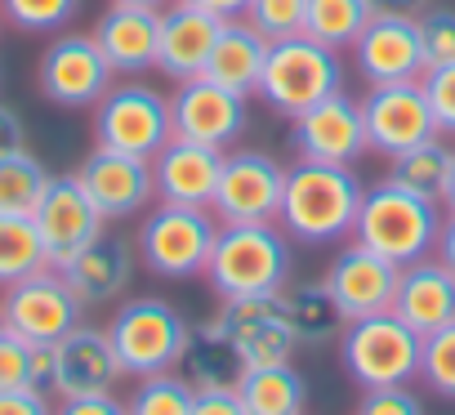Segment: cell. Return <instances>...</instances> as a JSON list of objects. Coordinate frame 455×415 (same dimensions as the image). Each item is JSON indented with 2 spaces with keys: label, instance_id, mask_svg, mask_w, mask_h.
<instances>
[{
  "label": "cell",
  "instance_id": "6da1fadb",
  "mask_svg": "<svg viewBox=\"0 0 455 415\" xmlns=\"http://www.w3.org/2000/svg\"><path fill=\"white\" fill-rule=\"evenodd\" d=\"M362 179L353 165H326V161H295L286 170L282 192V233L304 246H326L353 233L362 211Z\"/></svg>",
  "mask_w": 455,
  "mask_h": 415
},
{
  "label": "cell",
  "instance_id": "7a4b0ae2",
  "mask_svg": "<svg viewBox=\"0 0 455 415\" xmlns=\"http://www.w3.org/2000/svg\"><path fill=\"white\" fill-rule=\"evenodd\" d=\"M205 282L219 299L282 295L291 286V237L282 224H219Z\"/></svg>",
  "mask_w": 455,
  "mask_h": 415
},
{
  "label": "cell",
  "instance_id": "3957f363",
  "mask_svg": "<svg viewBox=\"0 0 455 415\" xmlns=\"http://www.w3.org/2000/svg\"><path fill=\"white\" fill-rule=\"evenodd\" d=\"M442 205L424 201L388 179H379L375 188L362 192V211L353 224V242L371 246L375 255L393 259L397 268L428 259L437 251V233H442Z\"/></svg>",
  "mask_w": 455,
  "mask_h": 415
},
{
  "label": "cell",
  "instance_id": "277c9868",
  "mask_svg": "<svg viewBox=\"0 0 455 415\" xmlns=\"http://www.w3.org/2000/svg\"><path fill=\"white\" fill-rule=\"evenodd\" d=\"M344 90V59L339 50L313 41V36H286V41H273L268 45V63H264V76H259V99L282 112V116H299L308 108H317L322 99L339 94Z\"/></svg>",
  "mask_w": 455,
  "mask_h": 415
},
{
  "label": "cell",
  "instance_id": "5b68a950",
  "mask_svg": "<svg viewBox=\"0 0 455 415\" xmlns=\"http://www.w3.org/2000/svg\"><path fill=\"white\" fill-rule=\"evenodd\" d=\"M219 237V219L210 205H174L161 201L156 211L143 215L134 251L139 264L165 282H188L196 273H205V259L214 251Z\"/></svg>",
  "mask_w": 455,
  "mask_h": 415
},
{
  "label": "cell",
  "instance_id": "8992f818",
  "mask_svg": "<svg viewBox=\"0 0 455 415\" xmlns=\"http://www.w3.org/2000/svg\"><path fill=\"white\" fill-rule=\"evenodd\" d=\"M188 317L165 299H125L116 317L108 322V339L116 348V362L125 375H161L179 371V357L188 348Z\"/></svg>",
  "mask_w": 455,
  "mask_h": 415
},
{
  "label": "cell",
  "instance_id": "52a82bcc",
  "mask_svg": "<svg viewBox=\"0 0 455 415\" xmlns=\"http://www.w3.org/2000/svg\"><path fill=\"white\" fill-rule=\"evenodd\" d=\"M419 348H424V339L393 308L357 317L339 335V362L362 388L406 384L411 375H419Z\"/></svg>",
  "mask_w": 455,
  "mask_h": 415
},
{
  "label": "cell",
  "instance_id": "ba28073f",
  "mask_svg": "<svg viewBox=\"0 0 455 415\" xmlns=\"http://www.w3.org/2000/svg\"><path fill=\"white\" fill-rule=\"evenodd\" d=\"M174 139L170 125V99L143 81H112V90L94 103V143L130 156H156Z\"/></svg>",
  "mask_w": 455,
  "mask_h": 415
},
{
  "label": "cell",
  "instance_id": "9c48e42d",
  "mask_svg": "<svg viewBox=\"0 0 455 415\" xmlns=\"http://www.w3.org/2000/svg\"><path fill=\"white\" fill-rule=\"evenodd\" d=\"M282 192H286V165H277L268 152L237 148L223 152L210 211L219 224H277Z\"/></svg>",
  "mask_w": 455,
  "mask_h": 415
},
{
  "label": "cell",
  "instance_id": "30bf717a",
  "mask_svg": "<svg viewBox=\"0 0 455 415\" xmlns=\"http://www.w3.org/2000/svg\"><path fill=\"white\" fill-rule=\"evenodd\" d=\"M112 63L103 59L94 32H54V41L45 45L41 63H36V90L45 103L81 112L94 108L108 90H112Z\"/></svg>",
  "mask_w": 455,
  "mask_h": 415
},
{
  "label": "cell",
  "instance_id": "8fae6325",
  "mask_svg": "<svg viewBox=\"0 0 455 415\" xmlns=\"http://www.w3.org/2000/svg\"><path fill=\"white\" fill-rule=\"evenodd\" d=\"M219 304L223 308L210 322L233 339L246 366H277L295 357L299 331L282 295H237V299H219Z\"/></svg>",
  "mask_w": 455,
  "mask_h": 415
},
{
  "label": "cell",
  "instance_id": "7c38bea8",
  "mask_svg": "<svg viewBox=\"0 0 455 415\" xmlns=\"http://www.w3.org/2000/svg\"><path fill=\"white\" fill-rule=\"evenodd\" d=\"M0 313H5V331L23 335L28 344H59L81 322L85 304L72 295L63 273L54 264H45L32 277L5 286V295H0Z\"/></svg>",
  "mask_w": 455,
  "mask_h": 415
},
{
  "label": "cell",
  "instance_id": "4fadbf2b",
  "mask_svg": "<svg viewBox=\"0 0 455 415\" xmlns=\"http://www.w3.org/2000/svg\"><path fill=\"white\" fill-rule=\"evenodd\" d=\"M362 125H366V148L379 156H397L437 134V121L419 81L371 85L362 99Z\"/></svg>",
  "mask_w": 455,
  "mask_h": 415
},
{
  "label": "cell",
  "instance_id": "5bb4252c",
  "mask_svg": "<svg viewBox=\"0 0 455 415\" xmlns=\"http://www.w3.org/2000/svg\"><path fill=\"white\" fill-rule=\"evenodd\" d=\"M32 224L41 233L45 259L59 268L68 264L76 251H85L99 233H108V219L99 215V205L90 201V192L81 188L76 174H54L41 205L32 211Z\"/></svg>",
  "mask_w": 455,
  "mask_h": 415
},
{
  "label": "cell",
  "instance_id": "9a60e30c",
  "mask_svg": "<svg viewBox=\"0 0 455 415\" xmlns=\"http://www.w3.org/2000/svg\"><path fill=\"white\" fill-rule=\"evenodd\" d=\"M170 125H174V139H192V143L228 152L246 130V99L214 85L210 76L179 81L170 94Z\"/></svg>",
  "mask_w": 455,
  "mask_h": 415
},
{
  "label": "cell",
  "instance_id": "2e32d148",
  "mask_svg": "<svg viewBox=\"0 0 455 415\" xmlns=\"http://www.w3.org/2000/svg\"><path fill=\"white\" fill-rule=\"evenodd\" d=\"M76 179H81V188L90 192V201L99 205V215L108 224L143 215L152 205V196H156V179H152V161L148 156L112 152V148H99V143L81 161Z\"/></svg>",
  "mask_w": 455,
  "mask_h": 415
},
{
  "label": "cell",
  "instance_id": "e0dca14e",
  "mask_svg": "<svg viewBox=\"0 0 455 415\" xmlns=\"http://www.w3.org/2000/svg\"><path fill=\"white\" fill-rule=\"evenodd\" d=\"M291 148L299 161H326V165H353L366 148L362 125V99H348L344 90L322 99L317 108L299 112L291 121Z\"/></svg>",
  "mask_w": 455,
  "mask_h": 415
},
{
  "label": "cell",
  "instance_id": "ac0fdd59",
  "mask_svg": "<svg viewBox=\"0 0 455 415\" xmlns=\"http://www.w3.org/2000/svg\"><path fill=\"white\" fill-rule=\"evenodd\" d=\"M353 68L366 85H397L424 76L419 23L406 14H371L362 36L353 41Z\"/></svg>",
  "mask_w": 455,
  "mask_h": 415
},
{
  "label": "cell",
  "instance_id": "d6986e66",
  "mask_svg": "<svg viewBox=\"0 0 455 415\" xmlns=\"http://www.w3.org/2000/svg\"><path fill=\"white\" fill-rule=\"evenodd\" d=\"M54 348L50 366V397H90V393H112L116 379L125 375L116 362V348L108 339V326H85L76 322Z\"/></svg>",
  "mask_w": 455,
  "mask_h": 415
},
{
  "label": "cell",
  "instance_id": "ffe728a7",
  "mask_svg": "<svg viewBox=\"0 0 455 415\" xmlns=\"http://www.w3.org/2000/svg\"><path fill=\"white\" fill-rule=\"evenodd\" d=\"M397 277H402V268L393 259H384L371 246L353 242V246H344L331 259V268H326L322 282H326L331 299L339 304V313L348 322H357V317H371V313H388L393 308Z\"/></svg>",
  "mask_w": 455,
  "mask_h": 415
},
{
  "label": "cell",
  "instance_id": "44dd1931",
  "mask_svg": "<svg viewBox=\"0 0 455 415\" xmlns=\"http://www.w3.org/2000/svg\"><path fill=\"white\" fill-rule=\"evenodd\" d=\"M134 246L116 233H99L85 251H76L68 264H59L63 282L72 286V295L94 308V304H116L125 299L130 282H134Z\"/></svg>",
  "mask_w": 455,
  "mask_h": 415
},
{
  "label": "cell",
  "instance_id": "7402d4cb",
  "mask_svg": "<svg viewBox=\"0 0 455 415\" xmlns=\"http://www.w3.org/2000/svg\"><path fill=\"white\" fill-rule=\"evenodd\" d=\"M219 28L223 19L201 10V5H188V0H174V5L161 10V45H156V72H165L174 85L179 81H192L205 72V59L219 41Z\"/></svg>",
  "mask_w": 455,
  "mask_h": 415
},
{
  "label": "cell",
  "instance_id": "603a6c76",
  "mask_svg": "<svg viewBox=\"0 0 455 415\" xmlns=\"http://www.w3.org/2000/svg\"><path fill=\"white\" fill-rule=\"evenodd\" d=\"M94 41L103 59L112 63L116 76H143L156 68V45H161V10L148 5H112L94 23Z\"/></svg>",
  "mask_w": 455,
  "mask_h": 415
},
{
  "label": "cell",
  "instance_id": "cb8c5ba5",
  "mask_svg": "<svg viewBox=\"0 0 455 415\" xmlns=\"http://www.w3.org/2000/svg\"><path fill=\"white\" fill-rule=\"evenodd\" d=\"M223 170V152L192 143V139H170L152 156V179H156V201L174 205H210L214 183Z\"/></svg>",
  "mask_w": 455,
  "mask_h": 415
},
{
  "label": "cell",
  "instance_id": "d4e9b609",
  "mask_svg": "<svg viewBox=\"0 0 455 415\" xmlns=\"http://www.w3.org/2000/svg\"><path fill=\"white\" fill-rule=\"evenodd\" d=\"M393 313L424 339L437 326L455 322V273L442 259H415L397 277Z\"/></svg>",
  "mask_w": 455,
  "mask_h": 415
},
{
  "label": "cell",
  "instance_id": "484cf974",
  "mask_svg": "<svg viewBox=\"0 0 455 415\" xmlns=\"http://www.w3.org/2000/svg\"><path fill=\"white\" fill-rule=\"evenodd\" d=\"M268 45H273V41H268L246 14H242V19H223L219 41H214V50H210L201 76H210L214 85L251 99V94L259 90V76H264V63H268Z\"/></svg>",
  "mask_w": 455,
  "mask_h": 415
},
{
  "label": "cell",
  "instance_id": "4316f807",
  "mask_svg": "<svg viewBox=\"0 0 455 415\" xmlns=\"http://www.w3.org/2000/svg\"><path fill=\"white\" fill-rule=\"evenodd\" d=\"M179 375L196 393H237V384L246 375V362L233 348V339H228L214 322H205V326H192L188 348L179 357Z\"/></svg>",
  "mask_w": 455,
  "mask_h": 415
},
{
  "label": "cell",
  "instance_id": "83f0119b",
  "mask_svg": "<svg viewBox=\"0 0 455 415\" xmlns=\"http://www.w3.org/2000/svg\"><path fill=\"white\" fill-rule=\"evenodd\" d=\"M451 165H455V148L442 134H433V139H424V143L388 156V174L384 179L397 183V188H406V192H415V196H424V201H437L442 205L446 183H451Z\"/></svg>",
  "mask_w": 455,
  "mask_h": 415
},
{
  "label": "cell",
  "instance_id": "f1b7e54d",
  "mask_svg": "<svg viewBox=\"0 0 455 415\" xmlns=\"http://www.w3.org/2000/svg\"><path fill=\"white\" fill-rule=\"evenodd\" d=\"M237 397H242L246 415H304V406H308L304 375L291 362L246 366V375L237 384Z\"/></svg>",
  "mask_w": 455,
  "mask_h": 415
},
{
  "label": "cell",
  "instance_id": "f546056e",
  "mask_svg": "<svg viewBox=\"0 0 455 415\" xmlns=\"http://www.w3.org/2000/svg\"><path fill=\"white\" fill-rule=\"evenodd\" d=\"M286 308H291V322L299 331V348H326L344 335L348 317L339 313V304L331 299L326 282H291L282 291Z\"/></svg>",
  "mask_w": 455,
  "mask_h": 415
},
{
  "label": "cell",
  "instance_id": "4dcf8cb0",
  "mask_svg": "<svg viewBox=\"0 0 455 415\" xmlns=\"http://www.w3.org/2000/svg\"><path fill=\"white\" fill-rule=\"evenodd\" d=\"M50 179L54 174L45 170V161L32 148L0 156V215H32L50 188Z\"/></svg>",
  "mask_w": 455,
  "mask_h": 415
},
{
  "label": "cell",
  "instance_id": "1f68e13d",
  "mask_svg": "<svg viewBox=\"0 0 455 415\" xmlns=\"http://www.w3.org/2000/svg\"><path fill=\"white\" fill-rule=\"evenodd\" d=\"M366 23H371L366 0H308L304 36H313L331 50H353V41L362 36Z\"/></svg>",
  "mask_w": 455,
  "mask_h": 415
},
{
  "label": "cell",
  "instance_id": "d6a6232c",
  "mask_svg": "<svg viewBox=\"0 0 455 415\" xmlns=\"http://www.w3.org/2000/svg\"><path fill=\"white\" fill-rule=\"evenodd\" d=\"M45 246L32 215H0V291L45 268Z\"/></svg>",
  "mask_w": 455,
  "mask_h": 415
},
{
  "label": "cell",
  "instance_id": "836d02e7",
  "mask_svg": "<svg viewBox=\"0 0 455 415\" xmlns=\"http://www.w3.org/2000/svg\"><path fill=\"white\" fill-rule=\"evenodd\" d=\"M50 344H28L14 331H0V393L5 388H45L50 393Z\"/></svg>",
  "mask_w": 455,
  "mask_h": 415
},
{
  "label": "cell",
  "instance_id": "e575fe53",
  "mask_svg": "<svg viewBox=\"0 0 455 415\" xmlns=\"http://www.w3.org/2000/svg\"><path fill=\"white\" fill-rule=\"evenodd\" d=\"M192 406H196V388L179 371L143 375L134 384V393L125 397L130 415H192Z\"/></svg>",
  "mask_w": 455,
  "mask_h": 415
},
{
  "label": "cell",
  "instance_id": "d590c367",
  "mask_svg": "<svg viewBox=\"0 0 455 415\" xmlns=\"http://www.w3.org/2000/svg\"><path fill=\"white\" fill-rule=\"evenodd\" d=\"M81 14V0H0V19L32 36H54Z\"/></svg>",
  "mask_w": 455,
  "mask_h": 415
},
{
  "label": "cell",
  "instance_id": "8d00e7d4",
  "mask_svg": "<svg viewBox=\"0 0 455 415\" xmlns=\"http://www.w3.org/2000/svg\"><path fill=\"white\" fill-rule=\"evenodd\" d=\"M419 375H424V384H428L437 397H451V402H455V322H446V326H437L433 335H424Z\"/></svg>",
  "mask_w": 455,
  "mask_h": 415
},
{
  "label": "cell",
  "instance_id": "74e56055",
  "mask_svg": "<svg viewBox=\"0 0 455 415\" xmlns=\"http://www.w3.org/2000/svg\"><path fill=\"white\" fill-rule=\"evenodd\" d=\"M304 14H308V0H251L246 19L268 36V41H286L304 32Z\"/></svg>",
  "mask_w": 455,
  "mask_h": 415
},
{
  "label": "cell",
  "instance_id": "f35d334b",
  "mask_svg": "<svg viewBox=\"0 0 455 415\" xmlns=\"http://www.w3.org/2000/svg\"><path fill=\"white\" fill-rule=\"evenodd\" d=\"M419 45H424V63H455V10L451 5H428L419 19Z\"/></svg>",
  "mask_w": 455,
  "mask_h": 415
},
{
  "label": "cell",
  "instance_id": "ab89813d",
  "mask_svg": "<svg viewBox=\"0 0 455 415\" xmlns=\"http://www.w3.org/2000/svg\"><path fill=\"white\" fill-rule=\"evenodd\" d=\"M419 85H424V94H428V108H433V121H437V134H455V63L424 68Z\"/></svg>",
  "mask_w": 455,
  "mask_h": 415
},
{
  "label": "cell",
  "instance_id": "60d3db41",
  "mask_svg": "<svg viewBox=\"0 0 455 415\" xmlns=\"http://www.w3.org/2000/svg\"><path fill=\"white\" fill-rule=\"evenodd\" d=\"M353 415H424V402L406 384H379V388H362Z\"/></svg>",
  "mask_w": 455,
  "mask_h": 415
},
{
  "label": "cell",
  "instance_id": "b9f144b4",
  "mask_svg": "<svg viewBox=\"0 0 455 415\" xmlns=\"http://www.w3.org/2000/svg\"><path fill=\"white\" fill-rule=\"evenodd\" d=\"M0 415H54V402L45 388H5L0 393Z\"/></svg>",
  "mask_w": 455,
  "mask_h": 415
},
{
  "label": "cell",
  "instance_id": "7bdbcfd3",
  "mask_svg": "<svg viewBox=\"0 0 455 415\" xmlns=\"http://www.w3.org/2000/svg\"><path fill=\"white\" fill-rule=\"evenodd\" d=\"M54 415H130L116 393H90V397H59Z\"/></svg>",
  "mask_w": 455,
  "mask_h": 415
},
{
  "label": "cell",
  "instance_id": "ee69618b",
  "mask_svg": "<svg viewBox=\"0 0 455 415\" xmlns=\"http://www.w3.org/2000/svg\"><path fill=\"white\" fill-rule=\"evenodd\" d=\"M23 148H28V125H23L19 108L0 103V156H10V152H23Z\"/></svg>",
  "mask_w": 455,
  "mask_h": 415
},
{
  "label": "cell",
  "instance_id": "f6af8a7d",
  "mask_svg": "<svg viewBox=\"0 0 455 415\" xmlns=\"http://www.w3.org/2000/svg\"><path fill=\"white\" fill-rule=\"evenodd\" d=\"M192 415H246V406L237 393H196Z\"/></svg>",
  "mask_w": 455,
  "mask_h": 415
},
{
  "label": "cell",
  "instance_id": "bcb514c9",
  "mask_svg": "<svg viewBox=\"0 0 455 415\" xmlns=\"http://www.w3.org/2000/svg\"><path fill=\"white\" fill-rule=\"evenodd\" d=\"M371 14H406V19H419L428 5H437V0H366Z\"/></svg>",
  "mask_w": 455,
  "mask_h": 415
},
{
  "label": "cell",
  "instance_id": "7dc6e473",
  "mask_svg": "<svg viewBox=\"0 0 455 415\" xmlns=\"http://www.w3.org/2000/svg\"><path fill=\"white\" fill-rule=\"evenodd\" d=\"M433 255L455 273V215H446V219H442V233H437V251H433Z\"/></svg>",
  "mask_w": 455,
  "mask_h": 415
},
{
  "label": "cell",
  "instance_id": "c3c4849f",
  "mask_svg": "<svg viewBox=\"0 0 455 415\" xmlns=\"http://www.w3.org/2000/svg\"><path fill=\"white\" fill-rule=\"evenodd\" d=\"M188 5H201V10H210L219 19H242L251 0H188Z\"/></svg>",
  "mask_w": 455,
  "mask_h": 415
},
{
  "label": "cell",
  "instance_id": "681fc988",
  "mask_svg": "<svg viewBox=\"0 0 455 415\" xmlns=\"http://www.w3.org/2000/svg\"><path fill=\"white\" fill-rule=\"evenodd\" d=\"M442 205H446V215H455V165H451V183H446V196H442Z\"/></svg>",
  "mask_w": 455,
  "mask_h": 415
},
{
  "label": "cell",
  "instance_id": "f907efd6",
  "mask_svg": "<svg viewBox=\"0 0 455 415\" xmlns=\"http://www.w3.org/2000/svg\"><path fill=\"white\" fill-rule=\"evenodd\" d=\"M116 5H148V10H165L174 0H116Z\"/></svg>",
  "mask_w": 455,
  "mask_h": 415
},
{
  "label": "cell",
  "instance_id": "816d5d0a",
  "mask_svg": "<svg viewBox=\"0 0 455 415\" xmlns=\"http://www.w3.org/2000/svg\"><path fill=\"white\" fill-rule=\"evenodd\" d=\"M0 331H5V313H0Z\"/></svg>",
  "mask_w": 455,
  "mask_h": 415
},
{
  "label": "cell",
  "instance_id": "f5cc1de1",
  "mask_svg": "<svg viewBox=\"0 0 455 415\" xmlns=\"http://www.w3.org/2000/svg\"><path fill=\"white\" fill-rule=\"evenodd\" d=\"M0 23H5V19H0Z\"/></svg>",
  "mask_w": 455,
  "mask_h": 415
}]
</instances>
